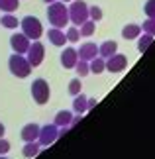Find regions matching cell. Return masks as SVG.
<instances>
[{
	"label": "cell",
	"instance_id": "obj_1",
	"mask_svg": "<svg viewBox=\"0 0 155 159\" xmlns=\"http://www.w3.org/2000/svg\"><path fill=\"white\" fill-rule=\"evenodd\" d=\"M47 20H49V24H51L53 28L67 26V22H69V8L65 6V2L55 0V2L49 4V8H47Z\"/></svg>",
	"mask_w": 155,
	"mask_h": 159
},
{
	"label": "cell",
	"instance_id": "obj_2",
	"mask_svg": "<svg viewBox=\"0 0 155 159\" xmlns=\"http://www.w3.org/2000/svg\"><path fill=\"white\" fill-rule=\"evenodd\" d=\"M8 69H10V73H12L14 77H18V79H26L30 73H32V65L28 63V59L24 57V55L14 53V55L8 59Z\"/></svg>",
	"mask_w": 155,
	"mask_h": 159
},
{
	"label": "cell",
	"instance_id": "obj_3",
	"mask_svg": "<svg viewBox=\"0 0 155 159\" xmlns=\"http://www.w3.org/2000/svg\"><path fill=\"white\" fill-rule=\"evenodd\" d=\"M20 26H22V34L26 35L28 39H39L41 38V34H43V28H41V22L38 20L35 16H26L24 20L20 22Z\"/></svg>",
	"mask_w": 155,
	"mask_h": 159
},
{
	"label": "cell",
	"instance_id": "obj_4",
	"mask_svg": "<svg viewBox=\"0 0 155 159\" xmlns=\"http://www.w3.org/2000/svg\"><path fill=\"white\" fill-rule=\"evenodd\" d=\"M69 20L75 24V26H80L83 22L89 20V6L83 0H73V4L69 6Z\"/></svg>",
	"mask_w": 155,
	"mask_h": 159
},
{
	"label": "cell",
	"instance_id": "obj_5",
	"mask_svg": "<svg viewBox=\"0 0 155 159\" xmlns=\"http://www.w3.org/2000/svg\"><path fill=\"white\" fill-rule=\"evenodd\" d=\"M32 96L38 104H45L51 96V89H49V83L45 79H35L32 84Z\"/></svg>",
	"mask_w": 155,
	"mask_h": 159
},
{
	"label": "cell",
	"instance_id": "obj_6",
	"mask_svg": "<svg viewBox=\"0 0 155 159\" xmlns=\"http://www.w3.org/2000/svg\"><path fill=\"white\" fill-rule=\"evenodd\" d=\"M26 55H28L26 59H28L30 65H32V67H39L43 63V57H45V47H43V43H39V41L35 39L34 43H30Z\"/></svg>",
	"mask_w": 155,
	"mask_h": 159
},
{
	"label": "cell",
	"instance_id": "obj_7",
	"mask_svg": "<svg viewBox=\"0 0 155 159\" xmlns=\"http://www.w3.org/2000/svg\"><path fill=\"white\" fill-rule=\"evenodd\" d=\"M57 138H59V128L55 126V124H47V126H43L39 128V138H38V142L39 145H51L53 142H57Z\"/></svg>",
	"mask_w": 155,
	"mask_h": 159
},
{
	"label": "cell",
	"instance_id": "obj_8",
	"mask_svg": "<svg viewBox=\"0 0 155 159\" xmlns=\"http://www.w3.org/2000/svg\"><path fill=\"white\" fill-rule=\"evenodd\" d=\"M128 67V57L126 55H122V53H114V55H110L108 61H106V69L110 73H120L124 71Z\"/></svg>",
	"mask_w": 155,
	"mask_h": 159
},
{
	"label": "cell",
	"instance_id": "obj_9",
	"mask_svg": "<svg viewBox=\"0 0 155 159\" xmlns=\"http://www.w3.org/2000/svg\"><path fill=\"white\" fill-rule=\"evenodd\" d=\"M30 43H32V39H28L24 34H14V35L10 38V45H12V49H14V53H20V55H24V53L28 51Z\"/></svg>",
	"mask_w": 155,
	"mask_h": 159
},
{
	"label": "cell",
	"instance_id": "obj_10",
	"mask_svg": "<svg viewBox=\"0 0 155 159\" xmlns=\"http://www.w3.org/2000/svg\"><path fill=\"white\" fill-rule=\"evenodd\" d=\"M20 138L24 139V142H38V138H39V126L38 124H26L22 128V134H20Z\"/></svg>",
	"mask_w": 155,
	"mask_h": 159
},
{
	"label": "cell",
	"instance_id": "obj_11",
	"mask_svg": "<svg viewBox=\"0 0 155 159\" xmlns=\"http://www.w3.org/2000/svg\"><path fill=\"white\" fill-rule=\"evenodd\" d=\"M79 61V55H77V49L73 47H67V49L61 53V65L65 69H75V63Z\"/></svg>",
	"mask_w": 155,
	"mask_h": 159
},
{
	"label": "cell",
	"instance_id": "obj_12",
	"mask_svg": "<svg viewBox=\"0 0 155 159\" xmlns=\"http://www.w3.org/2000/svg\"><path fill=\"white\" fill-rule=\"evenodd\" d=\"M77 55H79V59H83V61H92L98 55V47H96V43H84V45H80Z\"/></svg>",
	"mask_w": 155,
	"mask_h": 159
},
{
	"label": "cell",
	"instance_id": "obj_13",
	"mask_svg": "<svg viewBox=\"0 0 155 159\" xmlns=\"http://www.w3.org/2000/svg\"><path fill=\"white\" fill-rule=\"evenodd\" d=\"M47 39L51 41L53 45L61 47V45H65V41H67V35H65V32H61V28H51V30L47 32Z\"/></svg>",
	"mask_w": 155,
	"mask_h": 159
},
{
	"label": "cell",
	"instance_id": "obj_14",
	"mask_svg": "<svg viewBox=\"0 0 155 159\" xmlns=\"http://www.w3.org/2000/svg\"><path fill=\"white\" fill-rule=\"evenodd\" d=\"M116 51H118V43H116V41H112V39H110V41H104V43L98 47V55H100L102 59H108L110 55H114Z\"/></svg>",
	"mask_w": 155,
	"mask_h": 159
},
{
	"label": "cell",
	"instance_id": "obj_15",
	"mask_svg": "<svg viewBox=\"0 0 155 159\" xmlns=\"http://www.w3.org/2000/svg\"><path fill=\"white\" fill-rule=\"evenodd\" d=\"M139 34H141V26H138V24H128V26H124V30H122L124 39H138Z\"/></svg>",
	"mask_w": 155,
	"mask_h": 159
},
{
	"label": "cell",
	"instance_id": "obj_16",
	"mask_svg": "<svg viewBox=\"0 0 155 159\" xmlns=\"http://www.w3.org/2000/svg\"><path fill=\"white\" fill-rule=\"evenodd\" d=\"M71 120H73V114L69 112V110H61V112L55 114V126L57 128L71 126Z\"/></svg>",
	"mask_w": 155,
	"mask_h": 159
},
{
	"label": "cell",
	"instance_id": "obj_17",
	"mask_svg": "<svg viewBox=\"0 0 155 159\" xmlns=\"http://www.w3.org/2000/svg\"><path fill=\"white\" fill-rule=\"evenodd\" d=\"M73 110H75L77 114H84L86 110V96L83 94V93H79V94H75V100H73Z\"/></svg>",
	"mask_w": 155,
	"mask_h": 159
},
{
	"label": "cell",
	"instance_id": "obj_18",
	"mask_svg": "<svg viewBox=\"0 0 155 159\" xmlns=\"http://www.w3.org/2000/svg\"><path fill=\"white\" fill-rule=\"evenodd\" d=\"M39 142H26V145H24V157H28V159H32V157H35L39 153Z\"/></svg>",
	"mask_w": 155,
	"mask_h": 159
},
{
	"label": "cell",
	"instance_id": "obj_19",
	"mask_svg": "<svg viewBox=\"0 0 155 159\" xmlns=\"http://www.w3.org/2000/svg\"><path fill=\"white\" fill-rule=\"evenodd\" d=\"M94 30H96V22L89 18L86 22L80 24V30H79V32H80V35H83V38H89V35L94 34Z\"/></svg>",
	"mask_w": 155,
	"mask_h": 159
},
{
	"label": "cell",
	"instance_id": "obj_20",
	"mask_svg": "<svg viewBox=\"0 0 155 159\" xmlns=\"http://www.w3.org/2000/svg\"><path fill=\"white\" fill-rule=\"evenodd\" d=\"M0 24H2L4 28H8V30H14L20 26V22H18V18L16 16H12L10 12H6V14L2 16V20H0Z\"/></svg>",
	"mask_w": 155,
	"mask_h": 159
},
{
	"label": "cell",
	"instance_id": "obj_21",
	"mask_svg": "<svg viewBox=\"0 0 155 159\" xmlns=\"http://www.w3.org/2000/svg\"><path fill=\"white\" fill-rule=\"evenodd\" d=\"M90 73H94V75H98V73H102L104 69H106V61H104L102 57H94L90 61Z\"/></svg>",
	"mask_w": 155,
	"mask_h": 159
},
{
	"label": "cell",
	"instance_id": "obj_22",
	"mask_svg": "<svg viewBox=\"0 0 155 159\" xmlns=\"http://www.w3.org/2000/svg\"><path fill=\"white\" fill-rule=\"evenodd\" d=\"M151 41H153V35H151V34H145V35L139 34V38H138V51L144 53L147 47L151 45Z\"/></svg>",
	"mask_w": 155,
	"mask_h": 159
},
{
	"label": "cell",
	"instance_id": "obj_23",
	"mask_svg": "<svg viewBox=\"0 0 155 159\" xmlns=\"http://www.w3.org/2000/svg\"><path fill=\"white\" fill-rule=\"evenodd\" d=\"M18 6H20V0H0V10L2 12H14L18 10Z\"/></svg>",
	"mask_w": 155,
	"mask_h": 159
},
{
	"label": "cell",
	"instance_id": "obj_24",
	"mask_svg": "<svg viewBox=\"0 0 155 159\" xmlns=\"http://www.w3.org/2000/svg\"><path fill=\"white\" fill-rule=\"evenodd\" d=\"M75 69L79 73V77H86L90 73V67H89V61H83V59H79L77 63H75Z\"/></svg>",
	"mask_w": 155,
	"mask_h": 159
},
{
	"label": "cell",
	"instance_id": "obj_25",
	"mask_svg": "<svg viewBox=\"0 0 155 159\" xmlns=\"http://www.w3.org/2000/svg\"><path fill=\"white\" fill-rule=\"evenodd\" d=\"M67 41H73V43H75V41H79L80 39V32L77 30V26H73V28H69L67 30Z\"/></svg>",
	"mask_w": 155,
	"mask_h": 159
},
{
	"label": "cell",
	"instance_id": "obj_26",
	"mask_svg": "<svg viewBox=\"0 0 155 159\" xmlns=\"http://www.w3.org/2000/svg\"><path fill=\"white\" fill-rule=\"evenodd\" d=\"M141 30H144L145 34L155 35V18H147V20L144 22V26H141Z\"/></svg>",
	"mask_w": 155,
	"mask_h": 159
},
{
	"label": "cell",
	"instance_id": "obj_27",
	"mask_svg": "<svg viewBox=\"0 0 155 159\" xmlns=\"http://www.w3.org/2000/svg\"><path fill=\"white\" fill-rule=\"evenodd\" d=\"M80 89H83V84H80V79H73V81L69 83V93L75 96L80 93Z\"/></svg>",
	"mask_w": 155,
	"mask_h": 159
},
{
	"label": "cell",
	"instance_id": "obj_28",
	"mask_svg": "<svg viewBox=\"0 0 155 159\" xmlns=\"http://www.w3.org/2000/svg\"><path fill=\"white\" fill-rule=\"evenodd\" d=\"M89 18H90V20H94V22L102 20V10L98 8V6H92V8H89Z\"/></svg>",
	"mask_w": 155,
	"mask_h": 159
},
{
	"label": "cell",
	"instance_id": "obj_29",
	"mask_svg": "<svg viewBox=\"0 0 155 159\" xmlns=\"http://www.w3.org/2000/svg\"><path fill=\"white\" fill-rule=\"evenodd\" d=\"M144 12L147 14V18H155V0H147L144 6Z\"/></svg>",
	"mask_w": 155,
	"mask_h": 159
},
{
	"label": "cell",
	"instance_id": "obj_30",
	"mask_svg": "<svg viewBox=\"0 0 155 159\" xmlns=\"http://www.w3.org/2000/svg\"><path fill=\"white\" fill-rule=\"evenodd\" d=\"M10 151V142L4 138H0V155H6Z\"/></svg>",
	"mask_w": 155,
	"mask_h": 159
},
{
	"label": "cell",
	"instance_id": "obj_31",
	"mask_svg": "<svg viewBox=\"0 0 155 159\" xmlns=\"http://www.w3.org/2000/svg\"><path fill=\"white\" fill-rule=\"evenodd\" d=\"M96 104H98V100H96V98H86V108H89V110H90V108H94Z\"/></svg>",
	"mask_w": 155,
	"mask_h": 159
},
{
	"label": "cell",
	"instance_id": "obj_32",
	"mask_svg": "<svg viewBox=\"0 0 155 159\" xmlns=\"http://www.w3.org/2000/svg\"><path fill=\"white\" fill-rule=\"evenodd\" d=\"M4 134H6V128H4V124H2V122H0V138H2Z\"/></svg>",
	"mask_w": 155,
	"mask_h": 159
},
{
	"label": "cell",
	"instance_id": "obj_33",
	"mask_svg": "<svg viewBox=\"0 0 155 159\" xmlns=\"http://www.w3.org/2000/svg\"><path fill=\"white\" fill-rule=\"evenodd\" d=\"M43 2H47V4H51V2H55V0H43Z\"/></svg>",
	"mask_w": 155,
	"mask_h": 159
},
{
	"label": "cell",
	"instance_id": "obj_34",
	"mask_svg": "<svg viewBox=\"0 0 155 159\" xmlns=\"http://www.w3.org/2000/svg\"><path fill=\"white\" fill-rule=\"evenodd\" d=\"M0 159H8V157H4V155H0Z\"/></svg>",
	"mask_w": 155,
	"mask_h": 159
},
{
	"label": "cell",
	"instance_id": "obj_35",
	"mask_svg": "<svg viewBox=\"0 0 155 159\" xmlns=\"http://www.w3.org/2000/svg\"><path fill=\"white\" fill-rule=\"evenodd\" d=\"M63 2H73V0H63Z\"/></svg>",
	"mask_w": 155,
	"mask_h": 159
}]
</instances>
